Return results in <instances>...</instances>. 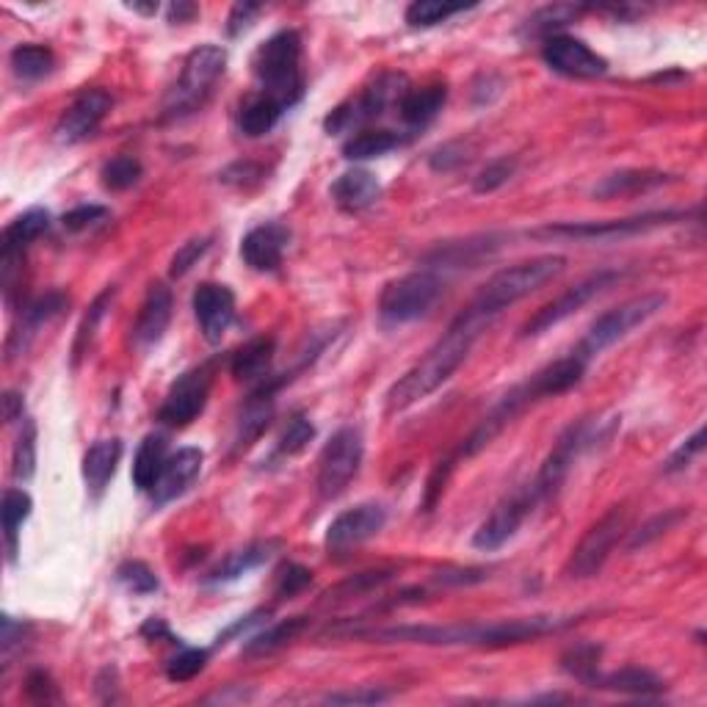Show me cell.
<instances>
[{"mask_svg":"<svg viewBox=\"0 0 707 707\" xmlns=\"http://www.w3.org/2000/svg\"><path fill=\"white\" fill-rule=\"evenodd\" d=\"M575 616H526V620H503L490 625H398L374 627V631H349L351 638H368L381 644H434V647H450V644H468V647H509V644H526L542 638L547 633L567 631L575 625Z\"/></svg>","mask_w":707,"mask_h":707,"instance_id":"cell-1","label":"cell"},{"mask_svg":"<svg viewBox=\"0 0 707 707\" xmlns=\"http://www.w3.org/2000/svg\"><path fill=\"white\" fill-rule=\"evenodd\" d=\"M486 327H490L486 318L475 316V313H470L468 307H464L457 316V321L448 327V332L426 351V357L417 365H412V368L387 390V412L410 410L417 401L437 392L450 376L462 368L470 349H473V343L481 338V332H484Z\"/></svg>","mask_w":707,"mask_h":707,"instance_id":"cell-2","label":"cell"},{"mask_svg":"<svg viewBox=\"0 0 707 707\" xmlns=\"http://www.w3.org/2000/svg\"><path fill=\"white\" fill-rule=\"evenodd\" d=\"M564 269H567V258H562V255H542V258L509 266V269L497 271L486 280V285L470 302L468 310L492 323L506 307L517 305L526 296L537 293L539 287H544L562 274Z\"/></svg>","mask_w":707,"mask_h":707,"instance_id":"cell-3","label":"cell"},{"mask_svg":"<svg viewBox=\"0 0 707 707\" xmlns=\"http://www.w3.org/2000/svg\"><path fill=\"white\" fill-rule=\"evenodd\" d=\"M255 75H258L263 94L280 99L291 108L305 94V78H302V36L296 31H280L269 42L258 47L255 54Z\"/></svg>","mask_w":707,"mask_h":707,"instance_id":"cell-4","label":"cell"},{"mask_svg":"<svg viewBox=\"0 0 707 707\" xmlns=\"http://www.w3.org/2000/svg\"><path fill=\"white\" fill-rule=\"evenodd\" d=\"M224 67H227V50L224 47L202 45L191 50L186 64H182L180 78H177L169 97H166V117H186V114L205 106V99L211 97L216 81L224 75Z\"/></svg>","mask_w":707,"mask_h":707,"instance_id":"cell-5","label":"cell"},{"mask_svg":"<svg viewBox=\"0 0 707 707\" xmlns=\"http://www.w3.org/2000/svg\"><path fill=\"white\" fill-rule=\"evenodd\" d=\"M667 302H669L667 293H641V296H633L627 298V302H622V305L614 307V310L602 313V316L589 327L584 343L578 345L575 354L589 363L591 357H597V354H602V351L611 349L614 343L625 340L633 329L641 327V323H647L649 318L658 316V313L667 307Z\"/></svg>","mask_w":707,"mask_h":707,"instance_id":"cell-6","label":"cell"},{"mask_svg":"<svg viewBox=\"0 0 707 707\" xmlns=\"http://www.w3.org/2000/svg\"><path fill=\"white\" fill-rule=\"evenodd\" d=\"M443 293V282L434 271H412L390 285L379 296V316L387 327H401L426 316Z\"/></svg>","mask_w":707,"mask_h":707,"instance_id":"cell-7","label":"cell"},{"mask_svg":"<svg viewBox=\"0 0 707 707\" xmlns=\"http://www.w3.org/2000/svg\"><path fill=\"white\" fill-rule=\"evenodd\" d=\"M365 443L360 428H340V432L332 434L327 445L321 450V459H318V495L323 500H334V497L343 495L349 490V484L357 479L360 464H363Z\"/></svg>","mask_w":707,"mask_h":707,"instance_id":"cell-8","label":"cell"},{"mask_svg":"<svg viewBox=\"0 0 707 707\" xmlns=\"http://www.w3.org/2000/svg\"><path fill=\"white\" fill-rule=\"evenodd\" d=\"M627 533V511L622 506H614L609 515H602L589 531L584 533V539L578 542V547L573 550L567 564V575L575 580L594 578L605 562L611 558L616 544L622 542V537Z\"/></svg>","mask_w":707,"mask_h":707,"instance_id":"cell-9","label":"cell"},{"mask_svg":"<svg viewBox=\"0 0 707 707\" xmlns=\"http://www.w3.org/2000/svg\"><path fill=\"white\" fill-rule=\"evenodd\" d=\"M622 280L620 271H597V274L586 276L578 285L567 287L558 298H553L550 305H544L542 310L533 313V318H528V323L522 327V338H537V334L547 332V329L558 327L562 321H567L569 316L586 307L594 296L605 293L609 287H614Z\"/></svg>","mask_w":707,"mask_h":707,"instance_id":"cell-10","label":"cell"},{"mask_svg":"<svg viewBox=\"0 0 707 707\" xmlns=\"http://www.w3.org/2000/svg\"><path fill=\"white\" fill-rule=\"evenodd\" d=\"M403 92H406V81L401 75H381L357 99H349V103L334 108L327 117V130L329 133H345V130H354L357 125L370 122V119L381 117L387 106H392V103L398 106Z\"/></svg>","mask_w":707,"mask_h":707,"instance_id":"cell-11","label":"cell"},{"mask_svg":"<svg viewBox=\"0 0 707 707\" xmlns=\"http://www.w3.org/2000/svg\"><path fill=\"white\" fill-rule=\"evenodd\" d=\"M213 368L211 365H199V368L186 370L175 385L166 392L164 403L158 410V421L169 428H182L197 421L205 410L208 396H211Z\"/></svg>","mask_w":707,"mask_h":707,"instance_id":"cell-12","label":"cell"},{"mask_svg":"<svg viewBox=\"0 0 707 707\" xmlns=\"http://www.w3.org/2000/svg\"><path fill=\"white\" fill-rule=\"evenodd\" d=\"M539 506V500L533 497L531 486H522L515 495H509L506 500H500L492 509V515L486 517L479 526L473 537V547L484 550V553H492V550H500L503 544L515 539V533L520 531L522 522L528 520L533 509Z\"/></svg>","mask_w":707,"mask_h":707,"instance_id":"cell-13","label":"cell"},{"mask_svg":"<svg viewBox=\"0 0 707 707\" xmlns=\"http://www.w3.org/2000/svg\"><path fill=\"white\" fill-rule=\"evenodd\" d=\"M683 219L677 211H655L633 219H611V222H567L553 224V227L539 229V235H555V238H578V240H602V238H625V235L647 233L655 227H667V224Z\"/></svg>","mask_w":707,"mask_h":707,"instance_id":"cell-14","label":"cell"},{"mask_svg":"<svg viewBox=\"0 0 707 707\" xmlns=\"http://www.w3.org/2000/svg\"><path fill=\"white\" fill-rule=\"evenodd\" d=\"M586 432H589V426L586 423H573V426L567 428V432L558 437V443L553 445V450L547 453V459L542 462V468H539L537 479L531 481V492L533 497H537L539 503L547 500V497H553L555 492L562 490V484L567 481L569 470H573L575 459H578V453L584 450L586 445Z\"/></svg>","mask_w":707,"mask_h":707,"instance_id":"cell-15","label":"cell"},{"mask_svg":"<svg viewBox=\"0 0 707 707\" xmlns=\"http://www.w3.org/2000/svg\"><path fill=\"white\" fill-rule=\"evenodd\" d=\"M542 59L550 70L567 78H600L609 72V61L586 42L567 34L547 36L542 45Z\"/></svg>","mask_w":707,"mask_h":707,"instance_id":"cell-16","label":"cell"},{"mask_svg":"<svg viewBox=\"0 0 707 707\" xmlns=\"http://www.w3.org/2000/svg\"><path fill=\"white\" fill-rule=\"evenodd\" d=\"M385 522L387 509L381 503H360L354 509L334 517L332 526L327 528V550L329 553H349V550L374 539L385 528Z\"/></svg>","mask_w":707,"mask_h":707,"instance_id":"cell-17","label":"cell"},{"mask_svg":"<svg viewBox=\"0 0 707 707\" xmlns=\"http://www.w3.org/2000/svg\"><path fill=\"white\" fill-rule=\"evenodd\" d=\"M114 99L106 89H86L78 94L70 103L64 114L56 122V139L61 144H78V141L89 139L94 130L103 125V119L111 114Z\"/></svg>","mask_w":707,"mask_h":707,"instance_id":"cell-18","label":"cell"},{"mask_svg":"<svg viewBox=\"0 0 707 707\" xmlns=\"http://www.w3.org/2000/svg\"><path fill=\"white\" fill-rule=\"evenodd\" d=\"M47 227H50V213L42 211V208H31V211H25L23 216H17L3 229V238H0V276H3L7 291L12 287L14 274H17L20 266H23L25 249H28Z\"/></svg>","mask_w":707,"mask_h":707,"instance_id":"cell-19","label":"cell"},{"mask_svg":"<svg viewBox=\"0 0 707 707\" xmlns=\"http://www.w3.org/2000/svg\"><path fill=\"white\" fill-rule=\"evenodd\" d=\"M193 316L199 321V332L208 343H222L224 332L235 321V293L219 282H202L193 291Z\"/></svg>","mask_w":707,"mask_h":707,"instance_id":"cell-20","label":"cell"},{"mask_svg":"<svg viewBox=\"0 0 707 707\" xmlns=\"http://www.w3.org/2000/svg\"><path fill=\"white\" fill-rule=\"evenodd\" d=\"M287 244H291L287 227H282L276 222L260 224V227L249 229L244 235V240H240V258H244V263L249 269L269 274V271H276L282 266Z\"/></svg>","mask_w":707,"mask_h":707,"instance_id":"cell-21","label":"cell"},{"mask_svg":"<svg viewBox=\"0 0 707 707\" xmlns=\"http://www.w3.org/2000/svg\"><path fill=\"white\" fill-rule=\"evenodd\" d=\"M202 462H205V453L199 448H180L177 453H172V457L166 459L158 484L150 492L153 500L158 503V506H166V503L186 495L193 486V481L199 479V473H202Z\"/></svg>","mask_w":707,"mask_h":707,"instance_id":"cell-22","label":"cell"},{"mask_svg":"<svg viewBox=\"0 0 707 707\" xmlns=\"http://www.w3.org/2000/svg\"><path fill=\"white\" fill-rule=\"evenodd\" d=\"M172 321V291L161 282L150 285L144 302H141L139 318L133 323V343L139 349H150L164 338Z\"/></svg>","mask_w":707,"mask_h":707,"instance_id":"cell-23","label":"cell"},{"mask_svg":"<svg viewBox=\"0 0 707 707\" xmlns=\"http://www.w3.org/2000/svg\"><path fill=\"white\" fill-rule=\"evenodd\" d=\"M381 197V186L368 169H349L332 182L334 205L345 213H360Z\"/></svg>","mask_w":707,"mask_h":707,"instance_id":"cell-24","label":"cell"},{"mask_svg":"<svg viewBox=\"0 0 707 707\" xmlns=\"http://www.w3.org/2000/svg\"><path fill=\"white\" fill-rule=\"evenodd\" d=\"M445 99H448V89L445 83H432L423 89H406L403 97L398 99V114L410 128H426L428 122L439 117Z\"/></svg>","mask_w":707,"mask_h":707,"instance_id":"cell-25","label":"cell"},{"mask_svg":"<svg viewBox=\"0 0 707 707\" xmlns=\"http://www.w3.org/2000/svg\"><path fill=\"white\" fill-rule=\"evenodd\" d=\"M276 340L271 334L263 338L249 340L246 345H240L229 360V374L238 381H263L269 379L271 363H274Z\"/></svg>","mask_w":707,"mask_h":707,"instance_id":"cell-26","label":"cell"},{"mask_svg":"<svg viewBox=\"0 0 707 707\" xmlns=\"http://www.w3.org/2000/svg\"><path fill=\"white\" fill-rule=\"evenodd\" d=\"M122 459V443L117 437L111 439H97L92 448L83 453V481H86L89 492L99 495L106 490L108 481L117 473V464Z\"/></svg>","mask_w":707,"mask_h":707,"instance_id":"cell-27","label":"cell"},{"mask_svg":"<svg viewBox=\"0 0 707 707\" xmlns=\"http://www.w3.org/2000/svg\"><path fill=\"white\" fill-rule=\"evenodd\" d=\"M586 374V360H580L578 354H569L564 360H555L550 363L547 368H542L539 374L531 376V385L537 390L539 398H553V396H564L573 387L580 385Z\"/></svg>","mask_w":707,"mask_h":707,"instance_id":"cell-28","label":"cell"},{"mask_svg":"<svg viewBox=\"0 0 707 707\" xmlns=\"http://www.w3.org/2000/svg\"><path fill=\"white\" fill-rule=\"evenodd\" d=\"M674 177L667 175V172H652V169H625L616 172V175L602 177L594 186L597 199H616V197H633L638 191H652L658 186H667Z\"/></svg>","mask_w":707,"mask_h":707,"instance_id":"cell-29","label":"cell"},{"mask_svg":"<svg viewBox=\"0 0 707 707\" xmlns=\"http://www.w3.org/2000/svg\"><path fill=\"white\" fill-rule=\"evenodd\" d=\"M169 459V445L164 434H146L141 439L139 450L133 459V484L139 492H153L158 484L164 464Z\"/></svg>","mask_w":707,"mask_h":707,"instance_id":"cell-30","label":"cell"},{"mask_svg":"<svg viewBox=\"0 0 707 707\" xmlns=\"http://www.w3.org/2000/svg\"><path fill=\"white\" fill-rule=\"evenodd\" d=\"M591 688H605V691H616V694H631V696H652L667 691V683H663L661 677H655L652 672H647V669L625 667L620 669V672L597 674Z\"/></svg>","mask_w":707,"mask_h":707,"instance_id":"cell-31","label":"cell"},{"mask_svg":"<svg viewBox=\"0 0 707 707\" xmlns=\"http://www.w3.org/2000/svg\"><path fill=\"white\" fill-rule=\"evenodd\" d=\"M285 114V106L280 99H274L271 94H258L251 97L249 103H244L238 114V128L240 133L249 135V139H260V135L271 133L276 128V122Z\"/></svg>","mask_w":707,"mask_h":707,"instance_id":"cell-32","label":"cell"},{"mask_svg":"<svg viewBox=\"0 0 707 707\" xmlns=\"http://www.w3.org/2000/svg\"><path fill=\"white\" fill-rule=\"evenodd\" d=\"M403 144V139L392 130H357L343 144V158L345 161H370L381 158V155L392 153Z\"/></svg>","mask_w":707,"mask_h":707,"instance_id":"cell-33","label":"cell"},{"mask_svg":"<svg viewBox=\"0 0 707 707\" xmlns=\"http://www.w3.org/2000/svg\"><path fill=\"white\" fill-rule=\"evenodd\" d=\"M31 509H34V503H31L28 492L14 490L9 486L3 492V506H0V520H3V537H7V550H9V562L17 558V537L23 522L31 517Z\"/></svg>","mask_w":707,"mask_h":707,"instance_id":"cell-34","label":"cell"},{"mask_svg":"<svg viewBox=\"0 0 707 707\" xmlns=\"http://www.w3.org/2000/svg\"><path fill=\"white\" fill-rule=\"evenodd\" d=\"M271 550H274V542H255L246 544V547L235 550L219 564V569L213 573V584H227V580H238L240 575L258 569L260 564H266L271 558Z\"/></svg>","mask_w":707,"mask_h":707,"instance_id":"cell-35","label":"cell"},{"mask_svg":"<svg viewBox=\"0 0 707 707\" xmlns=\"http://www.w3.org/2000/svg\"><path fill=\"white\" fill-rule=\"evenodd\" d=\"M56 59L45 45H20L12 50V70L23 81H39L50 75Z\"/></svg>","mask_w":707,"mask_h":707,"instance_id":"cell-36","label":"cell"},{"mask_svg":"<svg viewBox=\"0 0 707 707\" xmlns=\"http://www.w3.org/2000/svg\"><path fill=\"white\" fill-rule=\"evenodd\" d=\"M67 307V296L64 293H45V296L42 298H36L34 305L28 307V310L23 313V323H20V329L17 332L12 334V340H9V343H17L20 338H31V334H36V329L39 327H45L47 321H54L56 316H59L61 310H64Z\"/></svg>","mask_w":707,"mask_h":707,"instance_id":"cell-37","label":"cell"},{"mask_svg":"<svg viewBox=\"0 0 707 707\" xmlns=\"http://www.w3.org/2000/svg\"><path fill=\"white\" fill-rule=\"evenodd\" d=\"M307 627V616H293V620L280 622V625L269 627V631L258 633L246 641V655H269L276 652L280 647H285L287 641L298 636Z\"/></svg>","mask_w":707,"mask_h":707,"instance_id":"cell-38","label":"cell"},{"mask_svg":"<svg viewBox=\"0 0 707 707\" xmlns=\"http://www.w3.org/2000/svg\"><path fill=\"white\" fill-rule=\"evenodd\" d=\"M584 12V7H573V3H553V7L539 9L537 14L526 20V31L531 36H553V31L564 28V25L573 23L578 14Z\"/></svg>","mask_w":707,"mask_h":707,"instance_id":"cell-39","label":"cell"},{"mask_svg":"<svg viewBox=\"0 0 707 707\" xmlns=\"http://www.w3.org/2000/svg\"><path fill=\"white\" fill-rule=\"evenodd\" d=\"M36 473V423L25 417L20 423L17 443L12 450V475L17 481L34 479Z\"/></svg>","mask_w":707,"mask_h":707,"instance_id":"cell-40","label":"cell"},{"mask_svg":"<svg viewBox=\"0 0 707 707\" xmlns=\"http://www.w3.org/2000/svg\"><path fill=\"white\" fill-rule=\"evenodd\" d=\"M141 175H144L141 161L133 158V155H117V158L108 161V164L103 166V172H99L103 186H106L108 191H128V188H133L135 182L141 180Z\"/></svg>","mask_w":707,"mask_h":707,"instance_id":"cell-41","label":"cell"},{"mask_svg":"<svg viewBox=\"0 0 707 707\" xmlns=\"http://www.w3.org/2000/svg\"><path fill=\"white\" fill-rule=\"evenodd\" d=\"M464 9H468V7H462V3L415 0V3H410V9H406V23H410L412 28H432V25L445 23V20H450L453 14L464 12Z\"/></svg>","mask_w":707,"mask_h":707,"instance_id":"cell-42","label":"cell"},{"mask_svg":"<svg viewBox=\"0 0 707 707\" xmlns=\"http://www.w3.org/2000/svg\"><path fill=\"white\" fill-rule=\"evenodd\" d=\"M392 575H396V569H370V573H360L354 575V578L334 586L332 591H327V600L343 602V600H351V597L368 594V591L379 589V586H385L387 580H392Z\"/></svg>","mask_w":707,"mask_h":707,"instance_id":"cell-43","label":"cell"},{"mask_svg":"<svg viewBox=\"0 0 707 707\" xmlns=\"http://www.w3.org/2000/svg\"><path fill=\"white\" fill-rule=\"evenodd\" d=\"M564 672H569L573 677H578L580 683L591 685L597 680V667H600V647L594 644H578V647L569 649L562 658Z\"/></svg>","mask_w":707,"mask_h":707,"instance_id":"cell-44","label":"cell"},{"mask_svg":"<svg viewBox=\"0 0 707 707\" xmlns=\"http://www.w3.org/2000/svg\"><path fill=\"white\" fill-rule=\"evenodd\" d=\"M313 437H316V428L298 412V415H293L291 421H287L285 432H282L280 453L282 457H296V453H302V450L307 448V443H310Z\"/></svg>","mask_w":707,"mask_h":707,"instance_id":"cell-45","label":"cell"},{"mask_svg":"<svg viewBox=\"0 0 707 707\" xmlns=\"http://www.w3.org/2000/svg\"><path fill=\"white\" fill-rule=\"evenodd\" d=\"M111 298H114V291L111 287H108L106 293H99L97 298H94V305L89 307V313H86V318H83L81 321V327H78V338H75V349H72V354H75V360L81 357L83 351L89 349V343H92V338H94V329H97V323L103 321V316H106V310H108V305H111Z\"/></svg>","mask_w":707,"mask_h":707,"instance_id":"cell-46","label":"cell"},{"mask_svg":"<svg viewBox=\"0 0 707 707\" xmlns=\"http://www.w3.org/2000/svg\"><path fill=\"white\" fill-rule=\"evenodd\" d=\"M208 663V652L205 649H182L180 655H175L166 667V677L172 683H188V680L197 677Z\"/></svg>","mask_w":707,"mask_h":707,"instance_id":"cell-47","label":"cell"},{"mask_svg":"<svg viewBox=\"0 0 707 707\" xmlns=\"http://www.w3.org/2000/svg\"><path fill=\"white\" fill-rule=\"evenodd\" d=\"M117 578L119 584L128 591H133V594H153V591H158V578H155L153 569L141 562L122 564V567L117 569Z\"/></svg>","mask_w":707,"mask_h":707,"instance_id":"cell-48","label":"cell"},{"mask_svg":"<svg viewBox=\"0 0 707 707\" xmlns=\"http://www.w3.org/2000/svg\"><path fill=\"white\" fill-rule=\"evenodd\" d=\"M517 172V161L515 158H497L492 161L490 166H486L484 172H481L479 177H475V191L479 193H490V191H497V188H503L506 182L515 177Z\"/></svg>","mask_w":707,"mask_h":707,"instance_id":"cell-49","label":"cell"},{"mask_svg":"<svg viewBox=\"0 0 707 707\" xmlns=\"http://www.w3.org/2000/svg\"><path fill=\"white\" fill-rule=\"evenodd\" d=\"M208 249H211V238H191L188 244H182L180 249H177L175 258H172L169 274L172 276H186L188 271H191L193 266L199 263V258H202V255H205Z\"/></svg>","mask_w":707,"mask_h":707,"instance_id":"cell-50","label":"cell"},{"mask_svg":"<svg viewBox=\"0 0 707 707\" xmlns=\"http://www.w3.org/2000/svg\"><path fill=\"white\" fill-rule=\"evenodd\" d=\"M313 584V573L298 564H287L280 575H276V597H296Z\"/></svg>","mask_w":707,"mask_h":707,"instance_id":"cell-51","label":"cell"},{"mask_svg":"<svg viewBox=\"0 0 707 707\" xmlns=\"http://www.w3.org/2000/svg\"><path fill=\"white\" fill-rule=\"evenodd\" d=\"M106 219H108V208L78 205V208H72L70 213H64L61 224H64V229H70V233H83V229L94 227V224H99V222H106Z\"/></svg>","mask_w":707,"mask_h":707,"instance_id":"cell-52","label":"cell"},{"mask_svg":"<svg viewBox=\"0 0 707 707\" xmlns=\"http://www.w3.org/2000/svg\"><path fill=\"white\" fill-rule=\"evenodd\" d=\"M680 517H683L680 511H667V515H658L652 522H647V526L638 528V531L633 533V539L627 542V550H636V547H644V544H649L652 539H658L661 533H667L669 528L680 520Z\"/></svg>","mask_w":707,"mask_h":707,"instance_id":"cell-53","label":"cell"},{"mask_svg":"<svg viewBox=\"0 0 707 707\" xmlns=\"http://www.w3.org/2000/svg\"><path fill=\"white\" fill-rule=\"evenodd\" d=\"M702 448H705V432H702V428H696L694 437L685 439V443L674 450L672 457H669L667 473H677V470L688 468V464L694 462L696 453H702Z\"/></svg>","mask_w":707,"mask_h":707,"instance_id":"cell-54","label":"cell"},{"mask_svg":"<svg viewBox=\"0 0 707 707\" xmlns=\"http://www.w3.org/2000/svg\"><path fill=\"white\" fill-rule=\"evenodd\" d=\"M25 694H28L34 702L59 699V688H56V683L50 680V674L45 672H34L28 680H25Z\"/></svg>","mask_w":707,"mask_h":707,"instance_id":"cell-55","label":"cell"},{"mask_svg":"<svg viewBox=\"0 0 707 707\" xmlns=\"http://www.w3.org/2000/svg\"><path fill=\"white\" fill-rule=\"evenodd\" d=\"M464 150L459 144H445L439 146V150H434L432 158H428V164H432L434 172H450L457 169L459 164H464Z\"/></svg>","mask_w":707,"mask_h":707,"instance_id":"cell-56","label":"cell"},{"mask_svg":"<svg viewBox=\"0 0 707 707\" xmlns=\"http://www.w3.org/2000/svg\"><path fill=\"white\" fill-rule=\"evenodd\" d=\"M224 182H229V186H249V182H260L263 180V169H260L258 164H235L229 166L227 172L222 175Z\"/></svg>","mask_w":707,"mask_h":707,"instance_id":"cell-57","label":"cell"},{"mask_svg":"<svg viewBox=\"0 0 707 707\" xmlns=\"http://www.w3.org/2000/svg\"><path fill=\"white\" fill-rule=\"evenodd\" d=\"M387 694L385 691H345V694H329L327 702L332 705H376V702H385Z\"/></svg>","mask_w":707,"mask_h":707,"instance_id":"cell-58","label":"cell"},{"mask_svg":"<svg viewBox=\"0 0 707 707\" xmlns=\"http://www.w3.org/2000/svg\"><path fill=\"white\" fill-rule=\"evenodd\" d=\"M260 12H263V9H260L258 3H238V7H235L233 12H229V25H227L229 36H238L240 31L249 28L251 20L258 17Z\"/></svg>","mask_w":707,"mask_h":707,"instance_id":"cell-59","label":"cell"},{"mask_svg":"<svg viewBox=\"0 0 707 707\" xmlns=\"http://www.w3.org/2000/svg\"><path fill=\"white\" fill-rule=\"evenodd\" d=\"M25 625L23 622H14L12 616H3V652H12V647L17 641H23Z\"/></svg>","mask_w":707,"mask_h":707,"instance_id":"cell-60","label":"cell"},{"mask_svg":"<svg viewBox=\"0 0 707 707\" xmlns=\"http://www.w3.org/2000/svg\"><path fill=\"white\" fill-rule=\"evenodd\" d=\"M3 415H7V421H23V398L17 396V392H7V398H3Z\"/></svg>","mask_w":707,"mask_h":707,"instance_id":"cell-61","label":"cell"},{"mask_svg":"<svg viewBox=\"0 0 707 707\" xmlns=\"http://www.w3.org/2000/svg\"><path fill=\"white\" fill-rule=\"evenodd\" d=\"M193 14H197V7H191V3H175L169 9V23H186Z\"/></svg>","mask_w":707,"mask_h":707,"instance_id":"cell-62","label":"cell"}]
</instances>
